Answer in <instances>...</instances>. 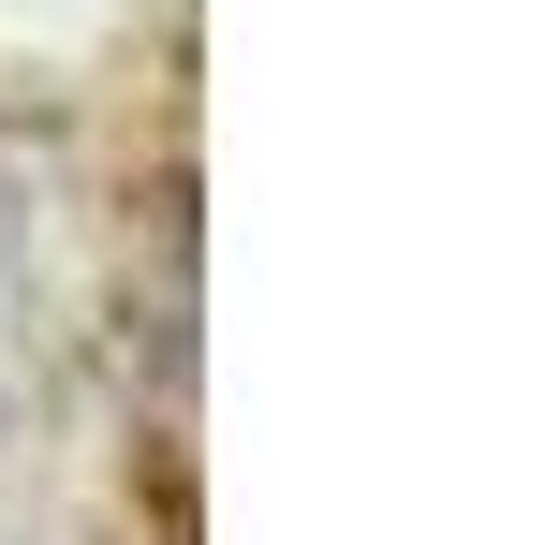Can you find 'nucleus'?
<instances>
[]
</instances>
